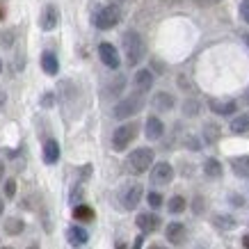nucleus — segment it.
<instances>
[{
    "mask_svg": "<svg viewBox=\"0 0 249 249\" xmlns=\"http://www.w3.org/2000/svg\"><path fill=\"white\" fill-rule=\"evenodd\" d=\"M185 208H188V201H185V196H181V195H174L172 199L167 201V211L172 213V215H181Z\"/></svg>",
    "mask_w": 249,
    "mask_h": 249,
    "instance_id": "4be33fe9",
    "label": "nucleus"
},
{
    "mask_svg": "<svg viewBox=\"0 0 249 249\" xmlns=\"http://www.w3.org/2000/svg\"><path fill=\"white\" fill-rule=\"evenodd\" d=\"M153 110H158V112H169L174 107V96L172 94H167V91H158L151 101Z\"/></svg>",
    "mask_w": 249,
    "mask_h": 249,
    "instance_id": "dca6fc26",
    "label": "nucleus"
},
{
    "mask_svg": "<svg viewBox=\"0 0 249 249\" xmlns=\"http://www.w3.org/2000/svg\"><path fill=\"white\" fill-rule=\"evenodd\" d=\"M5 103H7V94L0 89V112H2V107H5Z\"/></svg>",
    "mask_w": 249,
    "mask_h": 249,
    "instance_id": "72a5a7b5",
    "label": "nucleus"
},
{
    "mask_svg": "<svg viewBox=\"0 0 249 249\" xmlns=\"http://www.w3.org/2000/svg\"><path fill=\"white\" fill-rule=\"evenodd\" d=\"M165 238L172 242V245H183L185 238H188V229H185V224H181V222H169L165 229Z\"/></svg>",
    "mask_w": 249,
    "mask_h": 249,
    "instance_id": "9b49d317",
    "label": "nucleus"
},
{
    "mask_svg": "<svg viewBox=\"0 0 249 249\" xmlns=\"http://www.w3.org/2000/svg\"><path fill=\"white\" fill-rule=\"evenodd\" d=\"M142 242H144V235H137L135 242H133V249H142Z\"/></svg>",
    "mask_w": 249,
    "mask_h": 249,
    "instance_id": "473e14b6",
    "label": "nucleus"
},
{
    "mask_svg": "<svg viewBox=\"0 0 249 249\" xmlns=\"http://www.w3.org/2000/svg\"><path fill=\"white\" fill-rule=\"evenodd\" d=\"M121 21V9L117 5H106L94 14V25L98 30H112L114 25Z\"/></svg>",
    "mask_w": 249,
    "mask_h": 249,
    "instance_id": "423d86ee",
    "label": "nucleus"
},
{
    "mask_svg": "<svg viewBox=\"0 0 249 249\" xmlns=\"http://www.w3.org/2000/svg\"><path fill=\"white\" fill-rule=\"evenodd\" d=\"M229 165L233 169V174L238 178H247L249 176V156H235L229 160Z\"/></svg>",
    "mask_w": 249,
    "mask_h": 249,
    "instance_id": "f3484780",
    "label": "nucleus"
},
{
    "mask_svg": "<svg viewBox=\"0 0 249 249\" xmlns=\"http://www.w3.org/2000/svg\"><path fill=\"white\" fill-rule=\"evenodd\" d=\"M57 23H60V12H57V7L55 5H46L44 12H41V16H39V25H41V30L51 32L57 28Z\"/></svg>",
    "mask_w": 249,
    "mask_h": 249,
    "instance_id": "1a4fd4ad",
    "label": "nucleus"
},
{
    "mask_svg": "<svg viewBox=\"0 0 249 249\" xmlns=\"http://www.w3.org/2000/svg\"><path fill=\"white\" fill-rule=\"evenodd\" d=\"M149 249H167L165 245H149Z\"/></svg>",
    "mask_w": 249,
    "mask_h": 249,
    "instance_id": "e433bc0d",
    "label": "nucleus"
},
{
    "mask_svg": "<svg viewBox=\"0 0 249 249\" xmlns=\"http://www.w3.org/2000/svg\"><path fill=\"white\" fill-rule=\"evenodd\" d=\"M2 211H5V201H2V196H0V215H2Z\"/></svg>",
    "mask_w": 249,
    "mask_h": 249,
    "instance_id": "4c0bfd02",
    "label": "nucleus"
},
{
    "mask_svg": "<svg viewBox=\"0 0 249 249\" xmlns=\"http://www.w3.org/2000/svg\"><path fill=\"white\" fill-rule=\"evenodd\" d=\"M67 240L71 247H83V245H87V240H89V233H87V229H83V227H69Z\"/></svg>",
    "mask_w": 249,
    "mask_h": 249,
    "instance_id": "2eb2a0df",
    "label": "nucleus"
},
{
    "mask_svg": "<svg viewBox=\"0 0 249 249\" xmlns=\"http://www.w3.org/2000/svg\"><path fill=\"white\" fill-rule=\"evenodd\" d=\"M14 195H16V181L14 178H7V181H5V196L12 199Z\"/></svg>",
    "mask_w": 249,
    "mask_h": 249,
    "instance_id": "cd10ccee",
    "label": "nucleus"
},
{
    "mask_svg": "<svg viewBox=\"0 0 249 249\" xmlns=\"http://www.w3.org/2000/svg\"><path fill=\"white\" fill-rule=\"evenodd\" d=\"M117 249H126V247H124V242H119V245H117Z\"/></svg>",
    "mask_w": 249,
    "mask_h": 249,
    "instance_id": "ea45409f",
    "label": "nucleus"
},
{
    "mask_svg": "<svg viewBox=\"0 0 249 249\" xmlns=\"http://www.w3.org/2000/svg\"><path fill=\"white\" fill-rule=\"evenodd\" d=\"M213 222H215L217 229H233L235 227V219L231 217V215H215Z\"/></svg>",
    "mask_w": 249,
    "mask_h": 249,
    "instance_id": "a878e982",
    "label": "nucleus"
},
{
    "mask_svg": "<svg viewBox=\"0 0 249 249\" xmlns=\"http://www.w3.org/2000/svg\"><path fill=\"white\" fill-rule=\"evenodd\" d=\"M2 16H5V9H2V5H0V21H2Z\"/></svg>",
    "mask_w": 249,
    "mask_h": 249,
    "instance_id": "58836bf2",
    "label": "nucleus"
},
{
    "mask_svg": "<svg viewBox=\"0 0 249 249\" xmlns=\"http://www.w3.org/2000/svg\"><path fill=\"white\" fill-rule=\"evenodd\" d=\"M78 199H83V188H73V192H71V201L78 206Z\"/></svg>",
    "mask_w": 249,
    "mask_h": 249,
    "instance_id": "7c9ffc66",
    "label": "nucleus"
},
{
    "mask_svg": "<svg viewBox=\"0 0 249 249\" xmlns=\"http://www.w3.org/2000/svg\"><path fill=\"white\" fill-rule=\"evenodd\" d=\"M196 110H199V106H196L195 101H185V106H183V112L188 114V117H195Z\"/></svg>",
    "mask_w": 249,
    "mask_h": 249,
    "instance_id": "c85d7f7f",
    "label": "nucleus"
},
{
    "mask_svg": "<svg viewBox=\"0 0 249 249\" xmlns=\"http://www.w3.org/2000/svg\"><path fill=\"white\" fill-rule=\"evenodd\" d=\"M142 195H144V188L137 181L124 183L119 190V204L124 206V211H133L142 201Z\"/></svg>",
    "mask_w": 249,
    "mask_h": 249,
    "instance_id": "20e7f679",
    "label": "nucleus"
},
{
    "mask_svg": "<svg viewBox=\"0 0 249 249\" xmlns=\"http://www.w3.org/2000/svg\"><path fill=\"white\" fill-rule=\"evenodd\" d=\"M2 249H12V247H2Z\"/></svg>",
    "mask_w": 249,
    "mask_h": 249,
    "instance_id": "37998d69",
    "label": "nucleus"
},
{
    "mask_svg": "<svg viewBox=\"0 0 249 249\" xmlns=\"http://www.w3.org/2000/svg\"><path fill=\"white\" fill-rule=\"evenodd\" d=\"M242 247L249 249V233H247V235H242Z\"/></svg>",
    "mask_w": 249,
    "mask_h": 249,
    "instance_id": "f704fd0d",
    "label": "nucleus"
},
{
    "mask_svg": "<svg viewBox=\"0 0 249 249\" xmlns=\"http://www.w3.org/2000/svg\"><path fill=\"white\" fill-rule=\"evenodd\" d=\"M124 53H126V60H128L130 67H135V64H140L144 60L146 46H144V39L135 30H128L124 35Z\"/></svg>",
    "mask_w": 249,
    "mask_h": 249,
    "instance_id": "f257e3e1",
    "label": "nucleus"
},
{
    "mask_svg": "<svg viewBox=\"0 0 249 249\" xmlns=\"http://www.w3.org/2000/svg\"><path fill=\"white\" fill-rule=\"evenodd\" d=\"M160 215L158 213H140L137 215V219H135V224L140 227V231H142V235L144 233H153V231H158L160 229Z\"/></svg>",
    "mask_w": 249,
    "mask_h": 249,
    "instance_id": "6e6552de",
    "label": "nucleus"
},
{
    "mask_svg": "<svg viewBox=\"0 0 249 249\" xmlns=\"http://www.w3.org/2000/svg\"><path fill=\"white\" fill-rule=\"evenodd\" d=\"M23 229H25V224H23L18 217H9L7 222H5V231H7L9 235H18L23 233Z\"/></svg>",
    "mask_w": 249,
    "mask_h": 249,
    "instance_id": "b1692460",
    "label": "nucleus"
},
{
    "mask_svg": "<svg viewBox=\"0 0 249 249\" xmlns=\"http://www.w3.org/2000/svg\"><path fill=\"white\" fill-rule=\"evenodd\" d=\"M245 101H247V103H249V89H247V96H245Z\"/></svg>",
    "mask_w": 249,
    "mask_h": 249,
    "instance_id": "a19ab883",
    "label": "nucleus"
},
{
    "mask_svg": "<svg viewBox=\"0 0 249 249\" xmlns=\"http://www.w3.org/2000/svg\"><path fill=\"white\" fill-rule=\"evenodd\" d=\"M231 133H235V135L249 133V112L240 114V117H235V119L231 121Z\"/></svg>",
    "mask_w": 249,
    "mask_h": 249,
    "instance_id": "412c9836",
    "label": "nucleus"
},
{
    "mask_svg": "<svg viewBox=\"0 0 249 249\" xmlns=\"http://www.w3.org/2000/svg\"><path fill=\"white\" fill-rule=\"evenodd\" d=\"M151 167H153V149H149V146H140L126 158V169L130 174H135V176L149 172Z\"/></svg>",
    "mask_w": 249,
    "mask_h": 249,
    "instance_id": "f03ea898",
    "label": "nucleus"
},
{
    "mask_svg": "<svg viewBox=\"0 0 249 249\" xmlns=\"http://www.w3.org/2000/svg\"><path fill=\"white\" fill-rule=\"evenodd\" d=\"M60 160V144L57 140H46L44 142V162L46 165H55Z\"/></svg>",
    "mask_w": 249,
    "mask_h": 249,
    "instance_id": "a211bd4d",
    "label": "nucleus"
},
{
    "mask_svg": "<svg viewBox=\"0 0 249 249\" xmlns=\"http://www.w3.org/2000/svg\"><path fill=\"white\" fill-rule=\"evenodd\" d=\"M41 69H44L48 76H57V71H60V62H57V55L51 53V51H46L41 55Z\"/></svg>",
    "mask_w": 249,
    "mask_h": 249,
    "instance_id": "6ab92c4d",
    "label": "nucleus"
},
{
    "mask_svg": "<svg viewBox=\"0 0 249 249\" xmlns=\"http://www.w3.org/2000/svg\"><path fill=\"white\" fill-rule=\"evenodd\" d=\"M174 178V167L169 162H156L151 167V183L153 185H169Z\"/></svg>",
    "mask_w": 249,
    "mask_h": 249,
    "instance_id": "0eeeda50",
    "label": "nucleus"
},
{
    "mask_svg": "<svg viewBox=\"0 0 249 249\" xmlns=\"http://www.w3.org/2000/svg\"><path fill=\"white\" fill-rule=\"evenodd\" d=\"M211 110L215 114H219V117H231V114L238 110V103L235 101H231V98H211Z\"/></svg>",
    "mask_w": 249,
    "mask_h": 249,
    "instance_id": "ddd939ff",
    "label": "nucleus"
},
{
    "mask_svg": "<svg viewBox=\"0 0 249 249\" xmlns=\"http://www.w3.org/2000/svg\"><path fill=\"white\" fill-rule=\"evenodd\" d=\"M144 135H146V140H160V137L165 135V124H162V119L160 117H156V114H151L149 119H146V124H144Z\"/></svg>",
    "mask_w": 249,
    "mask_h": 249,
    "instance_id": "f8f14e48",
    "label": "nucleus"
},
{
    "mask_svg": "<svg viewBox=\"0 0 249 249\" xmlns=\"http://www.w3.org/2000/svg\"><path fill=\"white\" fill-rule=\"evenodd\" d=\"M53 98H55V96L51 94V91H48V94L41 98V106H44V107H51V106H53Z\"/></svg>",
    "mask_w": 249,
    "mask_h": 249,
    "instance_id": "2f4dec72",
    "label": "nucleus"
},
{
    "mask_svg": "<svg viewBox=\"0 0 249 249\" xmlns=\"http://www.w3.org/2000/svg\"><path fill=\"white\" fill-rule=\"evenodd\" d=\"M0 71H2V60H0Z\"/></svg>",
    "mask_w": 249,
    "mask_h": 249,
    "instance_id": "79ce46f5",
    "label": "nucleus"
},
{
    "mask_svg": "<svg viewBox=\"0 0 249 249\" xmlns=\"http://www.w3.org/2000/svg\"><path fill=\"white\" fill-rule=\"evenodd\" d=\"M94 217H96V213L87 204L73 206V219H78V222H94Z\"/></svg>",
    "mask_w": 249,
    "mask_h": 249,
    "instance_id": "aec40b11",
    "label": "nucleus"
},
{
    "mask_svg": "<svg viewBox=\"0 0 249 249\" xmlns=\"http://www.w3.org/2000/svg\"><path fill=\"white\" fill-rule=\"evenodd\" d=\"M137 124L130 121V124H121L119 128L112 133V149L114 151H126L130 146V142L137 137Z\"/></svg>",
    "mask_w": 249,
    "mask_h": 249,
    "instance_id": "39448f33",
    "label": "nucleus"
},
{
    "mask_svg": "<svg viewBox=\"0 0 249 249\" xmlns=\"http://www.w3.org/2000/svg\"><path fill=\"white\" fill-rule=\"evenodd\" d=\"M142 107H144V94L133 91L130 96L121 98L119 103L112 107V117L114 119H130V117H135Z\"/></svg>",
    "mask_w": 249,
    "mask_h": 249,
    "instance_id": "7ed1b4c3",
    "label": "nucleus"
},
{
    "mask_svg": "<svg viewBox=\"0 0 249 249\" xmlns=\"http://www.w3.org/2000/svg\"><path fill=\"white\" fill-rule=\"evenodd\" d=\"M151 87H153V73L149 69H140L135 73V78H133V89L137 94H146Z\"/></svg>",
    "mask_w": 249,
    "mask_h": 249,
    "instance_id": "4468645a",
    "label": "nucleus"
},
{
    "mask_svg": "<svg viewBox=\"0 0 249 249\" xmlns=\"http://www.w3.org/2000/svg\"><path fill=\"white\" fill-rule=\"evenodd\" d=\"M217 137H219V128L215 126V124H206L204 126V142L206 144H213V142H217Z\"/></svg>",
    "mask_w": 249,
    "mask_h": 249,
    "instance_id": "393cba45",
    "label": "nucleus"
},
{
    "mask_svg": "<svg viewBox=\"0 0 249 249\" xmlns=\"http://www.w3.org/2000/svg\"><path fill=\"white\" fill-rule=\"evenodd\" d=\"M240 16H242V21L249 25V0H242L240 2Z\"/></svg>",
    "mask_w": 249,
    "mask_h": 249,
    "instance_id": "c756f323",
    "label": "nucleus"
},
{
    "mask_svg": "<svg viewBox=\"0 0 249 249\" xmlns=\"http://www.w3.org/2000/svg\"><path fill=\"white\" fill-rule=\"evenodd\" d=\"M2 174H5V165H2V160H0V183H2Z\"/></svg>",
    "mask_w": 249,
    "mask_h": 249,
    "instance_id": "c9c22d12",
    "label": "nucleus"
},
{
    "mask_svg": "<svg viewBox=\"0 0 249 249\" xmlns=\"http://www.w3.org/2000/svg\"><path fill=\"white\" fill-rule=\"evenodd\" d=\"M204 174L208 178H219L222 176V165H219V160L215 158H208L204 162Z\"/></svg>",
    "mask_w": 249,
    "mask_h": 249,
    "instance_id": "5701e85b",
    "label": "nucleus"
},
{
    "mask_svg": "<svg viewBox=\"0 0 249 249\" xmlns=\"http://www.w3.org/2000/svg\"><path fill=\"white\" fill-rule=\"evenodd\" d=\"M98 57H101V62H103L107 69H119V64H121L119 53H117V48H114L112 44L98 46Z\"/></svg>",
    "mask_w": 249,
    "mask_h": 249,
    "instance_id": "9d476101",
    "label": "nucleus"
},
{
    "mask_svg": "<svg viewBox=\"0 0 249 249\" xmlns=\"http://www.w3.org/2000/svg\"><path fill=\"white\" fill-rule=\"evenodd\" d=\"M146 204L151 206L153 211H156V208H160V206H162V195H160V192H149V195H146Z\"/></svg>",
    "mask_w": 249,
    "mask_h": 249,
    "instance_id": "bb28decb",
    "label": "nucleus"
}]
</instances>
